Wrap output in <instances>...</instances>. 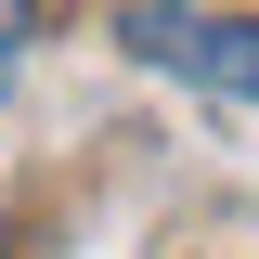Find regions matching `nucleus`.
<instances>
[{
  "instance_id": "2",
  "label": "nucleus",
  "mask_w": 259,
  "mask_h": 259,
  "mask_svg": "<svg viewBox=\"0 0 259 259\" xmlns=\"http://www.w3.org/2000/svg\"><path fill=\"white\" fill-rule=\"evenodd\" d=\"M26 39H39V0H0V91H13V65H26Z\"/></svg>"
},
{
  "instance_id": "1",
  "label": "nucleus",
  "mask_w": 259,
  "mask_h": 259,
  "mask_svg": "<svg viewBox=\"0 0 259 259\" xmlns=\"http://www.w3.org/2000/svg\"><path fill=\"white\" fill-rule=\"evenodd\" d=\"M130 65H168V78H194V91L221 104H259V26L246 13H194V0H130L117 13Z\"/></svg>"
}]
</instances>
